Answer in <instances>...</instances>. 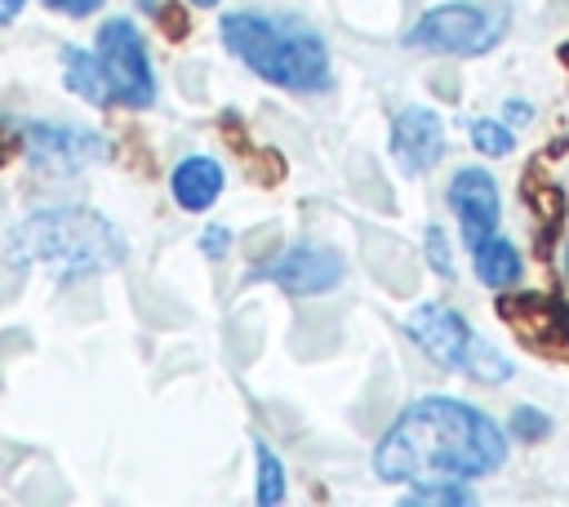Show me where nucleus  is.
<instances>
[{"instance_id": "nucleus-1", "label": "nucleus", "mask_w": 569, "mask_h": 507, "mask_svg": "<svg viewBox=\"0 0 569 507\" xmlns=\"http://www.w3.org/2000/svg\"><path fill=\"white\" fill-rule=\"evenodd\" d=\"M502 463H507V431L485 409L453 396L413 400L373 449V471L391 485L480 480Z\"/></svg>"}, {"instance_id": "nucleus-2", "label": "nucleus", "mask_w": 569, "mask_h": 507, "mask_svg": "<svg viewBox=\"0 0 569 507\" xmlns=\"http://www.w3.org/2000/svg\"><path fill=\"white\" fill-rule=\"evenodd\" d=\"M222 44L267 84L289 89V93H320L333 84L329 67V44L320 31L293 22V18H271V13H227L222 18Z\"/></svg>"}, {"instance_id": "nucleus-3", "label": "nucleus", "mask_w": 569, "mask_h": 507, "mask_svg": "<svg viewBox=\"0 0 569 507\" xmlns=\"http://www.w3.org/2000/svg\"><path fill=\"white\" fill-rule=\"evenodd\" d=\"M129 245L111 218L98 209L62 205V209H40L13 227V258L18 262H40L53 267L62 280L80 276H102L124 262Z\"/></svg>"}, {"instance_id": "nucleus-4", "label": "nucleus", "mask_w": 569, "mask_h": 507, "mask_svg": "<svg viewBox=\"0 0 569 507\" xmlns=\"http://www.w3.org/2000/svg\"><path fill=\"white\" fill-rule=\"evenodd\" d=\"M405 329L409 338L445 369L453 374H467L476 382H507L511 378V360L489 347L453 307L445 302H418L409 316H405Z\"/></svg>"}, {"instance_id": "nucleus-5", "label": "nucleus", "mask_w": 569, "mask_h": 507, "mask_svg": "<svg viewBox=\"0 0 569 507\" xmlns=\"http://www.w3.org/2000/svg\"><path fill=\"white\" fill-rule=\"evenodd\" d=\"M507 4L493 0H449L427 9L413 27H409V44L427 49V53H453V58H480L489 49H498V40L507 36Z\"/></svg>"}, {"instance_id": "nucleus-6", "label": "nucleus", "mask_w": 569, "mask_h": 507, "mask_svg": "<svg viewBox=\"0 0 569 507\" xmlns=\"http://www.w3.org/2000/svg\"><path fill=\"white\" fill-rule=\"evenodd\" d=\"M93 62L107 89V102L120 107H151L156 102V71L142 44V31L129 18H107L93 36Z\"/></svg>"}, {"instance_id": "nucleus-7", "label": "nucleus", "mask_w": 569, "mask_h": 507, "mask_svg": "<svg viewBox=\"0 0 569 507\" xmlns=\"http://www.w3.org/2000/svg\"><path fill=\"white\" fill-rule=\"evenodd\" d=\"M498 311L529 351L551 356V360H569V302L525 289V294H507L498 302Z\"/></svg>"}, {"instance_id": "nucleus-8", "label": "nucleus", "mask_w": 569, "mask_h": 507, "mask_svg": "<svg viewBox=\"0 0 569 507\" xmlns=\"http://www.w3.org/2000/svg\"><path fill=\"white\" fill-rule=\"evenodd\" d=\"M342 271H347V258L333 245H289L276 258H267L253 271V280H271L284 294H325L342 280Z\"/></svg>"}, {"instance_id": "nucleus-9", "label": "nucleus", "mask_w": 569, "mask_h": 507, "mask_svg": "<svg viewBox=\"0 0 569 507\" xmlns=\"http://www.w3.org/2000/svg\"><path fill=\"white\" fill-rule=\"evenodd\" d=\"M445 200H449V209H453V218H458V227H462L467 249H471L476 240H485L489 231H498L502 200H498V182H493L489 169H480V165L458 169V173L449 178Z\"/></svg>"}, {"instance_id": "nucleus-10", "label": "nucleus", "mask_w": 569, "mask_h": 507, "mask_svg": "<svg viewBox=\"0 0 569 507\" xmlns=\"http://www.w3.org/2000/svg\"><path fill=\"white\" fill-rule=\"evenodd\" d=\"M27 156L36 169L76 173L89 160H102L107 142L89 129H76V125H27Z\"/></svg>"}, {"instance_id": "nucleus-11", "label": "nucleus", "mask_w": 569, "mask_h": 507, "mask_svg": "<svg viewBox=\"0 0 569 507\" xmlns=\"http://www.w3.org/2000/svg\"><path fill=\"white\" fill-rule=\"evenodd\" d=\"M387 147H391V160L405 173H422L445 156V120L431 107H405L391 120Z\"/></svg>"}, {"instance_id": "nucleus-12", "label": "nucleus", "mask_w": 569, "mask_h": 507, "mask_svg": "<svg viewBox=\"0 0 569 507\" xmlns=\"http://www.w3.org/2000/svg\"><path fill=\"white\" fill-rule=\"evenodd\" d=\"M222 182H227V173H222V165L213 156H187V160L173 165L169 191L187 213H200L222 196Z\"/></svg>"}, {"instance_id": "nucleus-13", "label": "nucleus", "mask_w": 569, "mask_h": 507, "mask_svg": "<svg viewBox=\"0 0 569 507\" xmlns=\"http://www.w3.org/2000/svg\"><path fill=\"white\" fill-rule=\"evenodd\" d=\"M471 267H476L480 285H489V289H511V285L520 280V254H516V245H511L507 236H498V231H489L485 240L471 245Z\"/></svg>"}, {"instance_id": "nucleus-14", "label": "nucleus", "mask_w": 569, "mask_h": 507, "mask_svg": "<svg viewBox=\"0 0 569 507\" xmlns=\"http://www.w3.org/2000/svg\"><path fill=\"white\" fill-rule=\"evenodd\" d=\"M62 80H67V89H71V93H80L84 102L107 107V89H102V76H98L93 49H76V44H67V49H62Z\"/></svg>"}, {"instance_id": "nucleus-15", "label": "nucleus", "mask_w": 569, "mask_h": 507, "mask_svg": "<svg viewBox=\"0 0 569 507\" xmlns=\"http://www.w3.org/2000/svg\"><path fill=\"white\" fill-rule=\"evenodd\" d=\"M471 142H476V151L480 156H511V147H516V133H511V125L507 120H471Z\"/></svg>"}, {"instance_id": "nucleus-16", "label": "nucleus", "mask_w": 569, "mask_h": 507, "mask_svg": "<svg viewBox=\"0 0 569 507\" xmlns=\"http://www.w3.org/2000/svg\"><path fill=\"white\" fill-rule=\"evenodd\" d=\"M253 449H258V503L276 507V503H284V467L267 445H253Z\"/></svg>"}, {"instance_id": "nucleus-17", "label": "nucleus", "mask_w": 569, "mask_h": 507, "mask_svg": "<svg viewBox=\"0 0 569 507\" xmlns=\"http://www.w3.org/2000/svg\"><path fill=\"white\" fill-rule=\"evenodd\" d=\"M422 249H427V258H431V267H436V276H453V258H449V245H445V231L440 227H427V240H422Z\"/></svg>"}, {"instance_id": "nucleus-18", "label": "nucleus", "mask_w": 569, "mask_h": 507, "mask_svg": "<svg viewBox=\"0 0 569 507\" xmlns=\"http://www.w3.org/2000/svg\"><path fill=\"white\" fill-rule=\"evenodd\" d=\"M547 431H551V418H547L542 409H529V405L516 409V436L533 440V436H547Z\"/></svg>"}, {"instance_id": "nucleus-19", "label": "nucleus", "mask_w": 569, "mask_h": 507, "mask_svg": "<svg viewBox=\"0 0 569 507\" xmlns=\"http://www.w3.org/2000/svg\"><path fill=\"white\" fill-rule=\"evenodd\" d=\"M40 4L53 9V13H67V18H89V13L102 9V0H40Z\"/></svg>"}, {"instance_id": "nucleus-20", "label": "nucleus", "mask_w": 569, "mask_h": 507, "mask_svg": "<svg viewBox=\"0 0 569 507\" xmlns=\"http://www.w3.org/2000/svg\"><path fill=\"white\" fill-rule=\"evenodd\" d=\"M200 249H204L209 258H222V254H227V227H209L204 240H200Z\"/></svg>"}, {"instance_id": "nucleus-21", "label": "nucleus", "mask_w": 569, "mask_h": 507, "mask_svg": "<svg viewBox=\"0 0 569 507\" xmlns=\"http://www.w3.org/2000/svg\"><path fill=\"white\" fill-rule=\"evenodd\" d=\"M22 4H27V0H0V27H9V22H18V13H22Z\"/></svg>"}, {"instance_id": "nucleus-22", "label": "nucleus", "mask_w": 569, "mask_h": 507, "mask_svg": "<svg viewBox=\"0 0 569 507\" xmlns=\"http://www.w3.org/2000/svg\"><path fill=\"white\" fill-rule=\"evenodd\" d=\"M560 62H565V67H569V40H565V44H560Z\"/></svg>"}, {"instance_id": "nucleus-23", "label": "nucleus", "mask_w": 569, "mask_h": 507, "mask_svg": "<svg viewBox=\"0 0 569 507\" xmlns=\"http://www.w3.org/2000/svg\"><path fill=\"white\" fill-rule=\"evenodd\" d=\"M191 4H196V9H213L218 0H191Z\"/></svg>"}]
</instances>
